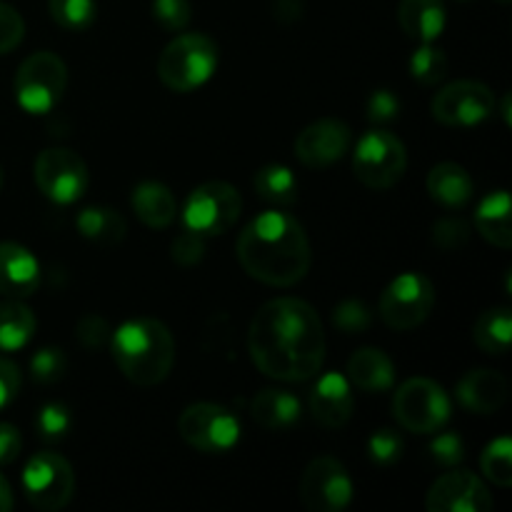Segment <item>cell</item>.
<instances>
[{
    "mask_svg": "<svg viewBox=\"0 0 512 512\" xmlns=\"http://www.w3.org/2000/svg\"><path fill=\"white\" fill-rule=\"evenodd\" d=\"M50 18L60 25L63 30H85L93 25L95 13V0H48Z\"/></svg>",
    "mask_w": 512,
    "mask_h": 512,
    "instance_id": "32",
    "label": "cell"
},
{
    "mask_svg": "<svg viewBox=\"0 0 512 512\" xmlns=\"http://www.w3.org/2000/svg\"><path fill=\"white\" fill-rule=\"evenodd\" d=\"M253 190L260 200L285 208L298 198V180L285 165H263L253 175Z\"/></svg>",
    "mask_w": 512,
    "mask_h": 512,
    "instance_id": "28",
    "label": "cell"
},
{
    "mask_svg": "<svg viewBox=\"0 0 512 512\" xmlns=\"http://www.w3.org/2000/svg\"><path fill=\"white\" fill-rule=\"evenodd\" d=\"M205 255V238L203 235L193 233V230H180L173 238V245H170V258L175 260L183 268H190V265H198Z\"/></svg>",
    "mask_w": 512,
    "mask_h": 512,
    "instance_id": "37",
    "label": "cell"
},
{
    "mask_svg": "<svg viewBox=\"0 0 512 512\" xmlns=\"http://www.w3.org/2000/svg\"><path fill=\"white\" fill-rule=\"evenodd\" d=\"M0 188H3V170H0Z\"/></svg>",
    "mask_w": 512,
    "mask_h": 512,
    "instance_id": "48",
    "label": "cell"
},
{
    "mask_svg": "<svg viewBox=\"0 0 512 512\" xmlns=\"http://www.w3.org/2000/svg\"><path fill=\"white\" fill-rule=\"evenodd\" d=\"M25 23L18 10L8 3H0V55L10 53L23 43Z\"/></svg>",
    "mask_w": 512,
    "mask_h": 512,
    "instance_id": "38",
    "label": "cell"
},
{
    "mask_svg": "<svg viewBox=\"0 0 512 512\" xmlns=\"http://www.w3.org/2000/svg\"><path fill=\"white\" fill-rule=\"evenodd\" d=\"M68 88V68L50 50L28 55L15 73V98L25 113H50Z\"/></svg>",
    "mask_w": 512,
    "mask_h": 512,
    "instance_id": "5",
    "label": "cell"
},
{
    "mask_svg": "<svg viewBox=\"0 0 512 512\" xmlns=\"http://www.w3.org/2000/svg\"><path fill=\"white\" fill-rule=\"evenodd\" d=\"M243 213V198L238 188L223 180H210V183L198 185L188 195L183 208L185 228L193 233L210 238V235H223L238 223Z\"/></svg>",
    "mask_w": 512,
    "mask_h": 512,
    "instance_id": "8",
    "label": "cell"
},
{
    "mask_svg": "<svg viewBox=\"0 0 512 512\" xmlns=\"http://www.w3.org/2000/svg\"><path fill=\"white\" fill-rule=\"evenodd\" d=\"M13 505H15V500H13V490H10L8 480H5L3 475H0V512L13 510Z\"/></svg>",
    "mask_w": 512,
    "mask_h": 512,
    "instance_id": "46",
    "label": "cell"
},
{
    "mask_svg": "<svg viewBox=\"0 0 512 512\" xmlns=\"http://www.w3.org/2000/svg\"><path fill=\"white\" fill-rule=\"evenodd\" d=\"M308 410L315 423L323 428H343L355 410L350 380L343 373L320 375L308 393Z\"/></svg>",
    "mask_w": 512,
    "mask_h": 512,
    "instance_id": "17",
    "label": "cell"
},
{
    "mask_svg": "<svg viewBox=\"0 0 512 512\" xmlns=\"http://www.w3.org/2000/svg\"><path fill=\"white\" fill-rule=\"evenodd\" d=\"M425 188H428V195L435 203L448 210L465 208L475 193L473 178L458 163L435 165L428 173V178H425Z\"/></svg>",
    "mask_w": 512,
    "mask_h": 512,
    "instance_id": "20",
    "label": "cell"
},
{
    "mask_svg": "<svg viewBox=\"0 0 512 512\" xmlns=\"http://www.w3.org/2000/svg\"><path fill=\"white\" fill-rule=\"evenodd\" d=\"M495 508L488 485L468 470L445 473L425 495L428 512H490Z\"/></svg>",
    "mask_w": 512,
    "mask_h": 512,
    "instance_id": "15",
    "label": "cell"
},
{
    "mask_svg": "<svg viewBox=\"0 0 512 512\" xmlns=\"http://www.w3.org/2000/svg\"><path fill=\"white\" fill-rule=\"evenodd\" d=\"M110 350L120 373L135 385H158L175 365V340L155 318L128 320L110 333Z\"/></svg>",
    "mask_w": 512,
    "mask_h": 512,
    "instance_id": "3",
    "label": "cell"
},
{
    "mask_svg": "<svg viewBox=\"0 0 512 512\" xmlns=\"http://www.w3.org/2000/svg\"><path fill=\"white\" fill-rule=\"evenodd\" d=\"M435 305V285L423 273H403L380 295V318L393 330H413L428 320Z\"/></svg>",
    "mask_w": 512,
    "mask_h": 512,
    "instance_id": "11",
    "label": "cell"
},
{
    "mask_svg": "<svg viewBox=\"0 0 512 512\" xmlns=\"http://www.w3.org/2000/svg\"><path fill=\"white\" fill-rule=\"evenodd\" d=\"M410 75L418 80L425 88H433V85L443 83L445 75H448V58L440 48H433L430 43H423L410 58Z\"/></svg>",
    "mask_w": 512,
    "mask_h": 512,
    "instance_id": "31",
    "label": "cell"
},
{
    "mask_svg": "<svg viewBox=\"0 0 512 512\" xmlns=\"http://www.w3.org/2000/svg\"><path fill=\"white\" fill-rule=\"evenodd\" d=\"M35 333V315L28 305L10 298L0 303V350L13 353L25 348Z\"/></svg>",
    "mask_w": 512,
    "mask_h": 512,
    "instance_id": "27",
    "label": "cell"
},
{
    "mask_svg": "<svg viewBox=\"0 0 512 512\" xmlns=\"http://www.w3.org/2000/svg\"><path fill=\"white\" fill-rule=\"evenodd\" d=\"M498 110L495 93L478 80H458L440 90L430 103V113L440 125L448 128H470Z\"/></svg>",
    "mask_w": 512,
    "mask_h": 512,
    "instance_id": "13",
    "label": "cell"
},
{
    "mask_svg": "<svg viewBox=\"0 0 512 512\" xmlns=\"http://www.w3.org/2000/svg\"><path fill=\"white\" fill-rule=\"evenodd\" d=\"M455 398L470 413L493 415L508 400V380L498 370H470L468 375H463L458 388H455Z\"/></svg>",
    "mask_w": 512,
    "mask_h": 512,
    "instance_id": "18",
    "label": "cell"
},
{
    "mask_svg": "<svg viewBox=\"0 0 512 512\" xmlns=\"http://www.w3.org/2000/svg\"><path fill=\"white\" fill-rule=\"evenodd\" d=\"M130 205H133L135 218L155 230L168 228L175 215H178L173 193L163 183H155V180H145V183L135 185L133 195H130Z\"/></svg>",
    "mask_w": 512,
    "mask_h": 512,
    "instance_id": "22",
    "label": "cell"
},
{
    "mask_svg": "<svg viewBox=\"0 0 512 512\" xmlns=\"http://www.w3.org/2000/svg\"><path fill=\"white\" fill-rule=\"evenodd\" d=\"M150 10H153V18L158 20L160 28L173 30V33L188 28L190 15H193L190 0H153Z\"/></svg>",
    "mask_w": 512,
    "mask_h": 512,
    "instance_id": "36",
    "label": "cell"
},
{
    "mask_svg": "<svg viewBox=\"0 0 512 512\" xmlns=\"http://www.w3.org/2000/svg\"><path fill=\"white\" fill-rule=\"evenodd\" d=\"M498 3H500V5H508V3H510V0H498Z\"/></svg>",
    "mask_w": 512,
    "mask_h": 512,
    "instance_id": "49",
    "label": "cell"
},
{
    "mask_svg": "<svg viewBox=\"0 0 512 512\" xmlns=\"http://www.w3.org/2000/svg\"><path fill=\"white\" fill-rule=\"evenodd\" d=\"M40 265L18 243H0V295L23 300L38 290Z\"/></svg>",
    "mask_w": 512,
    "mask_h": 512,
    "instance_id": "19",
    "label": "cell"
},
{
    "mask_svg": "<svg viewBox=\"0 0 512 512\" xmlns=\"http://www.w3.org/2000/svg\"><path fill=\"white\" fill-rule=\"evenodd\" d=\"M75 335H78L83 348L95 350L110 340V325L105 323V318H100V315H85L78 323V333Z\"/></svg>",
    "mask_w": 512,
    "mask_h": 512,
    "instance_id": "41",
    "label": "cell"
},
{
    "mask_svg": "<svg viewBox=\"0 0 512 512\" xmlns=\"http://www.w3.org/2000/svg\"><path fill=\"white\" fill-rule=\"evenodd\" d=\"M23 450V435L15 425L0 423V465H10L18 460Z\"/></svg>",
    "mask_w": 512,
    "mask_h": 512,
    "instance_id": "45",
    "label": "cell"
},
{
    "mask_svg": "<svg viewBox=\"0 0 512 512\" xmlns=\"http://www.w3.org/2000/svg\"><path fill=\"white\" fill-rule=\"evenodd\" d=\"M218 45L203 33H183L170 40L158 58V75L173 93H190L213 78Z\"/></svg>",
    "mask_w": 512,
    "mask_h": 512,
    "instance_id": "4",
    "label": "cell"
},
{
    "mask_svg": "<svg viewBox=\"0 0 512 512\" xmlns=\"http://www.w3.org/2000/svg\"><path fill=\"white\" fill-rule=\"evenodd\" d=\"M398 20L405 35L420 43H433L445 30L448 15L443 0H400Z\"/></svg>",
    "mask_w": 512,
    "mask_h": 512,
    "instance_id": "23",
    "label": "cell"
},
{
    "mask_svg": "<svg viewBox=\"0 0 512 512\" xmlns=\"http://www.w3.org/2000/svg\"><path fill=\"white\" fill-rule=\"evenodd\" d=\"M403 450H405V443L395 430L383 428L378 430V433L370 435L368 440L370 460H373L375 465H380V468H390V465L398 463V460L403 458Z\"/></svg>",
    "mask_w": 512,
    "mask_h": 512,
    "instance_id": "35",
    "label": "cell"
},
{
    "mask_svg": "<svg viewBox=\"0 0 512 512\" xmlns=\"http://www.w3.org/2000/svg\"><path fill=\"white\" fill-rule=\"evenodd\" d=\"M500 115H503V123L510 125V93L503 95V103H500Z\"/></svg>",
    "mask_w": 512,
    "mask_h": 512,
    "instance_id": "47",
    "label": "cell"
},
{
    "mask_svg": "<svg viewBox=\"0 0 512 512\" xmlns=\"http://www.w3.org/2000/svg\"><path fill=\"white\" fill-rule=\"evenodd\" d=\"M245 273L270 288H290L308 275L313 253L303 225L288 213L268 210L250 220L238 238Z\"/></svg>",
    "mask_w": 512,
    "mask_h": 512,
    "instance_id": "2",
    "label": "cell"
},
{
    "mask_svg": "<svg viewBox=\"0 0 512 512\" xmlns=\"http://www.w3.org/2000/svg\"><path fill=\"white\" fill-rule=\"evenodd\" d=\"M253 420L265 430H288L300 420V400L293 393L280 388L260 390L250 403Z\"/></svg>",
    "mask_w": 512,
    "mask_h": 512,
    "instance_id": "24",
    "label": "cell"
},
{
    "mask_svg": "<svg viewBox=\"0 0 512 512\" xmlns=\"http://www.w3.org/2000/svg\"><path fill=\"white\" fill-rule=\"evenodd\" d=\"M480 470L485 478L498 488H510L512 485V443L510 438H498L485 445L480 455Z\"/></svg>",
    "mask_w": 512,
    "mask_h": 512,
    "instance_id": "30",
    "label": "cell"
},
{
    "mask_svg": "<svg viewBox=\"0 0 512 512\" xmlns=\"http://www.w3.org/2000/svg\"><path fill=\"white\" fill-rule=\"evenodd\" d=\"M512 338V310L490 308L478 315L473 325V340L483 353L505 355Z\"/></svg>",
    "mask_w": 512,
    "mask_h": 512,
    "instance_id": "26",
    "label": "cell"
},
{
    "mask_svg": "<svg viewBox=\"0 0 512 512\" xmlns=\"http://www.w3.org/2000/svg\"><path fill=\"white\" fill-rule=\"evenodd\" d=\"M430 455H433V458L438 460V465H443V468H455V465L463 463L465 458L463 440L455 433L435 435L433 443H430Z\"/></svg>",
    "mask_w": 512,
    "mask_h": 512,
    "instance_id": "40",
    "label": "cell"
},
{
    "mask_svg": "<svg viewBox=\"0 0 512 512\" xmlns=\"http://www.w3.org/2000/svg\"><path fill=\"white\" fill-rule=\"evenodd\" d=\"M333 320L335 325H338L343 333H363V330H368L370 325V310L365 308L360 300H345V303H340L338 308H335L333 313Z\"/></svg>",
    "mask_w": 512,
    "mask_h": 512,
    "instance_id": "39",
    "label": "cell"
},
{
    "mask_svg": "<svg viewBox=\"0 0 512 512\" xmlns=\"http://www.w3.org/2000/svg\"><path fill=\"white\" fill-rule=\"evenodd\" d=\"M178 433L198 453L225 455L238 445L240 423L223 405L195 403L180 413Z\"/></svg>",
    "mask_w": 512,
    "mask_h": 512,
    "instance_id": "9",
    "label": "cell"
},
{
    "mask_svg": "<svg viewBox=\"0 0 512 512\" xmlns=\"http://www.w3.org/2000/svg\"><path fill=\"white\" fill-rule=\"evenodd\" d=\"M368 118L373 123H390V120L398 118L400 113V100L398 95L390 93V90H375L368 98Z\"/></svg>",
    "mask_w": 512,
    "mask_h": 512,
    "instance_id": "42",
    "label": "cell"
},
{
    "mask_svg": "<svg viewBox=\"0 0 512 512\" xmlns=\"http://www.w3.org/2000/svg\"><path fill=\"white\" fill-rule=\"evenodd\" d=\"M475 228L495 248L508 250L512 245L510 195L508 190H495L475 210Z\"/></svg>",
    "mask_w": 512,
    "mask_h": 512,
    "instance_id": "25",
    "label": "cell"
},
{
    "mask_svg": "<svg viewBox=\"0 0 512 512\" xmlns=\"http://www.w3.org/2000/svg\"><path fill=\"white\" fill-rule=\"evenodd\" d=\"M433 240H435V245H440V248H445V250L460 248V245L468 240V225L458 218L438 220L433 228Z\"/></svg>",
    "mask_w": 512,
    "mask_h": 512,
    "instance_id": "43",
    "label": "cell"
},
{
    "mask_svg": "<svg viewBox=\"0 0 512 512\" xmlns=\"http://www.w3.org/2000/svg\"><path fill=\"white\" fill-rule=\"evenodd\" d=\"M70 425H73V415L65 405L48 403L38 410L35 415V430L43 440H60L68 435Z\"/></svg>",
    "mask_w": 512,
    "mask_h": 512,
    "instance_id": "34",
    "label": "cell"
},
{
    "mask_svg": "<svg viewBox=\"0 0 512 512\" xmlns=\"http://www.w3.org/2000/svg\"><path fill=\"white\" fill-rule=\"evenodd\" d=\"M348 380L363 393H385L395 383V363L380 348H360L348 360Z\"/></svg>",
    "mask_w": 512,
    "mask_h": 512,
    "instance_id": "21",
    "label": "cell"
},
{
    "mask_svg": "<svg viewBox=\"0 0 512 512\" xmlns=\"http://www.w3.org/2000/svg\"><path fill=\"white\" fill-rule=\"evenodd\" d=\"M408 168V150L390 130H370L353 153V173L365 188L388 190L400 183Z\"/></svg>",
    "mask_w": 512,
    "mask_h": 512,
    "instance_id": "6",
    "label": "cell"
},
{
    "mask_svg": "<svg viewBox=\"0 0 512 512\" xmlns=\"http://www.w3.org/2000/svg\"><path fill=\"white\" fill-rule=\"evenodd\" d=\"M248 353L265 378L313 380L325 363V328L318 310L300 298L265 303L250 323Z\"/></svg>",
    "mask_w": 512,
    "mask_h": 512,
    "instance_id": "1",
    "label": "cell"
},
{
    "mask_svg": "<svg viewBox=\"0 0 512 512\" xmlns=\"http://www.w3.org/2000/svg\"><path fill=\"white\" fill-rule=\"evenodd\" d=\"M393 415L408 433H438L450 420V398L433 380L410 378L395 390Z\"/></svg>",
    "mask_w": 512,
    "mask_h": 512,
    "instance_id": "7",
    "label": "cell"
},
{
    "mask_svg": "<svg viewBox=\"0 0 512 512\" xmlns=\"http://www.w3.org/2000/svg\"><path fill=\"white\" fill-rule=\"evenodd\" d=\"M33 175L40 193L58 205H70L83 198L90 183L85 160L68 148L43 150L35 160Z\"/></svg>",
    "mask_w": 512,
    "mask_h": 512,
    "instance_id": "12",
    "label": "cell"
},
{
    "mask_svg": "<svg viewBox=\"0 0 512 512\" xmlns=\"http://www.w3.org/2000/svg\"><path fill=\"white\" fill-rule=\"evenodd\" d=\"M463 3H465V0H463Z\"/></svg>",
    "mask_w": 512,
    "mask_h": 512,
    "instance_id": "50",
    "label": "cell"
},
{
    "mask_svg": "<svg viewBox=\"0 0 512 512\" xmlns=\"http://www.w3.org/2000/svg\"><path fill=\"white\" fill-rule=\"evenodd\" d=\"M350 140L353 133L343 120H315L295 138V155L305 168H328L348 153Z\"/></svg>",
    "mask_w": 512,
    "mask_h": 512,
    "instance_id": "16",
    "label": "cell"
},
{
    "mask_svg": "<svg viewBox=\"0 0 512 512\" xmlns=\"http://www.w3.org/2000/svg\"><path fill=\"white\" fill-rule=\"evenodd\" d=\"M23 493L33 508L58 512L73 500L75 473L58 453H35L23 470Z\"/></svg>",
    "mask_w": 512,
    "mask_h": 512,
    "instance_id": "10",
    "label": "cell"
},
{
    "mask_svg": "<svg viewBox=\"0 0 512 512\" xmlns=\"http://www.w3.org/2000/svg\"><path fill=\"white\" fill-rule=\"evenodd\" d=\"M300 500L310 512H340L353 503V480L335 458H315L300 478Z\"/></svg>",
    "mask_w": 512,
    "mask_h": 512,
    "instance_id": "14",
    "label": "cell"
},
{
    "mask_svg": "<svg viewBox=\"0 0 512 512\" xmlns=\"http://www.w3.org/2000/svg\"><path fill=\"white\" fill-rule=\"evenodd\" d=\"M20 383H23V378H20L18 365L0 358V410H5L15 398H18Z\"/></svg>",
    "mask_w": 512,
    "mask_h": 512,
    "instance_id": "44",
    "label": "cell"
},
{
    "mask_svg": "<svg viewBox=\"0 0 512 512\" xmlns=\"http://www.w3.org/2000/svg\"><path fill=\"white\" fill-rule=\"evenodd\" d=\"M75 225H78V233L93 243L115 245L125 238L123 215L108 208H85L75 218Z\"/></svg>",
    "mask_w": 512,
    "mask_h": 512,
    "instance_id": "29",
    "label": "cell"
},
{
    "mask_svg": "<svg viewBox=\"0 0 512 512\" xmlns=\"http://www.w3.org/2000/svg\"><path fill=\"white\" fill-rule=\"evenodd\" d=\"M65 370H68V358L60 348H43L30 358V375L40 385L58 383L63 380Z\"/></svg>",
    "mask_w": 512,
    "mask_h": 512,
    "instance_id": "33",
    "label": "cell"
}]
</instances>
